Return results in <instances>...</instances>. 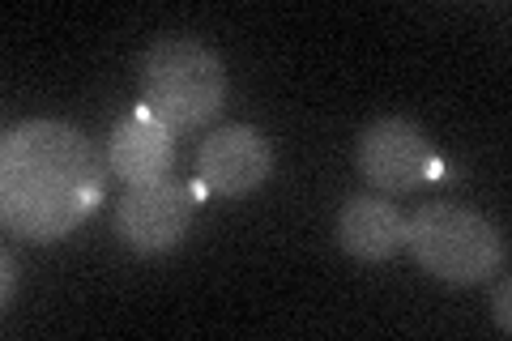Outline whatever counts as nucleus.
I'll return each instance as SVG.
<instances>
[{
    "instance_id": "nucleus-1",
    "label": "nucleus",
    "mask_w": 512,
    "mask_h": 341,
    "mask_svg": "<svg viewBox=\"0 0 512 341\" xmlns=\"http://www.w3.org/2000/svg\"><path fill=\"white\" fill-rule=\"evenodd\" d=\"M99 150L64 120H22L0 145V218L18 239L56 243L103 201Z\"/></svg>"
},
{
    "instance_id": "nucleus-2",
    "label": "nucleus",
    "mask_w": 512,
    "mask_h": 341,
    "mask_svg": "<svg viewBox=\"0 0 512 341\" xmlns=\"http://www.w3.org/2000/svg\"><path fill=\"white\" fill-rule=\"evenodd\" d=\"M141 86H146V111L163 120L171 133L210 124L227 103V69L197 39L171 35L154 39L141 56Z\"/></svg>"
},
{
    "instance_id": "nucleus-3",
    "label": "nucleus",
    "mask_w": 512,
    "mask_h": 341,
    "mask_svg": "<svg viewBox=\"0 0 512 341\" xmlns=\"http://www.w3.org/2000/svg\"><path fill=\"white\" fill-rule=\"evenodd\" d=\"M406 248L431 278L448 286L483 282L504 261V239L495 222L457 201H431L406 218Z\"/></svg>"
},
{
    "instance_id": "nucleus-4",
    "label": "nucleus",
    "mask_w": 512,
    "mask_h": 341,
    "mask_svg": "<svg viewBox=\"0 0 512 341\" xmlns=\"http://www.w3.org/2000/svg\"><path fill=\"white\" fill-rule=\"evenodd\" d=\"M192 209H197V188L175 180V175L128 184L116 209V235L141 256H163L184 243Z\"/></svg>"
},
{
    "instance_id": "nucleus-5",
    "label": "nucleus",
    "mask_w": 512,
    "mask_h": 341,
    "mask_svg": "<svg viewBox=\"0 0 512 341\" xmlns=\"http://www.w3.org/2000/svg\"><path fill=\"white\" fill-rule=\"evenodd\" d=\"M355 167L380 192H410L431 175V141L414 120L380 116L359 133Z\"/></svg>"
},
{
    "instance_id": "nucleus-6",
    "label": "nucleus",
    "mask_w": 512,
    "mask_h": 341,
    "mask_svg": "<svg viewBox=\"0 0 512 341\" xmlns=\"http://www.w3.org/2000/svg\"><path fill=\"white\" fill-rule=\"evenodd\" d=\"M274 175V145L261 128L227 124L197 150V188L214 197H248Z\"/></svg>"
},
{
    "instance_id": "nucleus-7",
    "label": "nucleus",
    "mask_w": 512,
    "mask_h": 341,
    "mask_svg": "<svg viewBox=\"0 0 512 341\" xmlns=\"http://www.w3.org/2000/svg\"><path fill=\"white\" fill-rule=\"evenodd\" d=\"M175 158V133L171 128L150 116L146 107L124 116L116 128H111V141H107V167L120 175L124 184H146L167 175Z\"/></svg>"
},
{
    "instance_id": "nucleus-8",
    "label": "nucleus",
    "mask_w": 512,
    "mask_h": 341,
    "mask_svg": "<svg viewBox=\"0 0 512 341\" xmlns=\"http://www.w3.org/2000/svg\"><path fill=\"white\" fill-rule=\"evenodd\" d=\"M333 235H338L346 256H355L363 265H380L406 248V218L384 197H350L338 209Z\"/></svg>"
},
{
    "instance_id": "nucleus-9",
    "label": "nucleus",
    "mask_w": 512,
    "mask_h": 341,
    "mask_svg": "<svg viewBox=\"0 0 512 341\" xmlns=\"http://www.w3.org/2000/svg\"><path fill=\"white\" fill-rule=\"evenodd\" d=\"M491 316H495V329H500V333L508 337V333H512V282H508V278H504L500 286H495Z\"/></svg>"
},
{
    "instance_id": "nucleus-10",
    "label": "nucleus",
    "mask_w": 512,
    "mask_h": 341,
    "mask_svg": "<svg viewBox=\"0 0 512 341\" xmlns=\"http://www.w3.org/2000/svg\"><path fill=\"white\" fill-rule=\"evenodd\" d=\"M0 265H5V290H0V299H13V286H18V261H13V252L0 256Z\"/></svg>"
}]
</instances>
